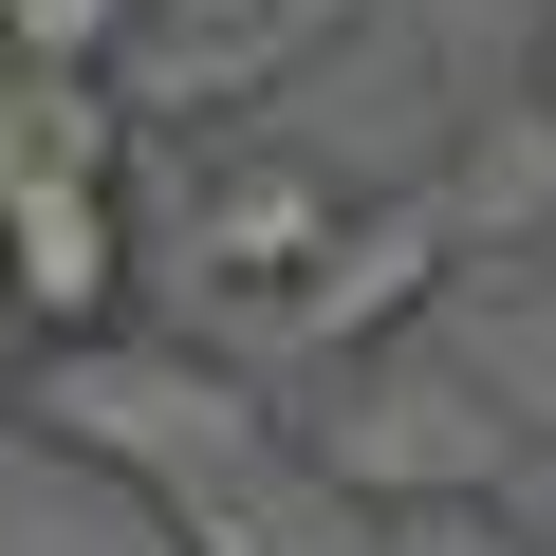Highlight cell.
<instances>
[{
    "mask_svg": "<svg viewBox=\"0 0 556 556\" xmlns=\"http://www.w3.org/2000/svg\"><path fill=\"white\" fill-rule=\"evenodd\" d=\"M149 38V0H0V56H38V75H112Z\"/></svg>",
    "mask_w": 556,
    "mask_h": 556,
    "instance_id": "cell-5",
    "label": "cell"
},
{
    "mask_svg": "<svg viewBox=\"0 0 556 556\" xmlns=\"http://www.w3.org/2000/svg\"><path fill=\"white\" fill-rule=\"evenodd\" d=\"M93 167H130L112 75H38V56H0V204H20V186H93Z\"/></svg>",
    "mask_w": 556,
    "mask_h": 556,
    "instance_id": "cell-3",
    "label": "cell"
},
{
    "mask_svg": "<svg viewBox=\"0 0 556 556\" xmlns=\"http://www.w3.org/2000/svg\"><path fill=\"white\" fill-rule=\"evenodd\" d=\"M334 223H353V186H334L316 149L241 130V149H204V186H186V278H223V298H298V278L334 260Z\"/></svg>",
    "mask_w": 556,
    "mask_h": 556,
    "instance_id": "cell-2",
    "label": "cell"
},
{
    "mask_svg": "<svg viewBox=\"0 0 556 556\" xmlns=\"http://www.w3.org/2000/svg\"><path fill=\"white\" fill-rule=\"evenodd\" d=\"M130 260H149L130 167H93V186H20V204H0V316L56 334V353H93V334H130V298H149Z\"/></svg>",
    "mask_w": 556,
    "mask_h": 556,
    "instance_id": "cell-1",
    "label": "cell"
},
{
    "mask_svg": "<svg viewBox=\"0 0 556 556\" xmlns=\"http://www.w3.org/2000/svg\"><path fill=\"white\" fill-rule=\"evenodd\" d=\"M427 241H445V223H371V204H353V223H334V260L298 278V316H316V334H371V316H408Z\"/></svg>",
    "mask_w": 556,
    "mask_h": 556,
    "instance_id": "cell-4",
    "label": "cell"
},
{
    "mask_svg": "<svg viewBox=\"0 0 556 556\" xmlns=\"http://www.w3.org/2000/svg\"><path fill=\"white\" fill-rule=\"evenodd\" d=\"M538 130H556V20H538Z\"/></svg>",
    "mask_w": 556,
    "mask_h": 556,
    "instance_id": "cell-6",
    "label": "cell"
},
{
    "mask_svg": "<svg viewBox=\"0 0 556 556\" xmlns=\"http://www.w3.org/2000/svg\"><path fill=\"white\" fill-rule=\"evenodd\" d=\"M0 353H20V316H0Z\"/></svg>",
    "mask_w": 556,
    "mask_h": 556,
    "instance_id": "cell-7",
    "label": "cell"
}]
</instances>
